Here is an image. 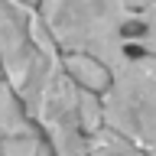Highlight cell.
Instances as JSON below:
<instances>
[{"label": "cell", "mask_w": 156, "mask_h": 156, "mask_svg": "<svg viewBox=\"0 0 156 156\" xmlns=\"http://www.w3.org/2000/svg\"><path fill=\"white\" fill-rule=\"evenodd\" d=\"M0 72L52 156H88V130L101 120L98 91L72 75L29 3L0 0Z\"/></svg>", "instance_id": "1"}, {"label": "cell", "mask_w": 156, "mask_h": 156, "mask_svg": "<svg viewBox=\"0 0 156 156\" xmlns=\"http://www.w3.org/2000/svg\"><path fill=\"white\" fill-rule=\"evenodd\" d=\"M36 13L62 55L107 72L130 49L136 0H36Z\"/></svg>", "instance_id": "2"}, {"label": "cell", "mask_w": 156, "mask_h": 156, "mask_svg": "<svg viewBox=\"0 0 156 156\" xmlns=\"http://www.w3.org/2000/svg\"><path fill=\"white\" fill-rule=\"evenodd\" d=\"M98 117L107 130L156 156V55L130 52L107 68L98 88Z\"/></svg>", "instance_id": "3"}, {"label": "cell", "mask_w": 156, "mask_h": 156, "mask_svg": "<svg viewBox=\"0 0 156 156\" xmlns=\"http://www.w3.org/2000/svg\"><path fill=\"white\" fill-rule=\"evenodd\" d=\"M88 156H150L143 153L140 146L127 143L124 136H117L114 130H107L101 120H98L91 130H88Z\"/></svg>", "instance_id": "4"}, {"label": "cell", "mask_w": 156, "mask_h": 156, "mask_svg": "<svg viewBox=\"0 0 156 156\" xmlns=\"http://www.w3.org/2000/svg\"><path fill=\"white\" fill-rule=\"evenodd\" d=\"M23 130H33V124L20 104V98L13 94V88L7 85V78H0V140L23 133Z\"/></svg>", "instance_id": "5"}, {"label": "cell", "mask_w": 156, "mask_h": 156, "mask_svg": "<svg viewBox=\"0 0 156 156\" xmlns=\"http://www.w3.org/2000/svg\"><path fill=\"white\" fill-rule=\"evenodd\" d=\"M130 46H136L140 52L156 55V0H136Z\"/></svg>", "instance_id": "6"}, {"label": "cell", "mask_w": 156, "mask_h": 156, "mask_svg": "<svg viewBox=\"0 0 156 156\" xmlns=\"http://www.w3.org/2000/svg\"><path fill=\"white\" fill-rule=\"evenodd\" d=\"M0 156H52V150L42 140V133L33 127V130H23V133L0 140Z\"/></svg>", "instance_id": "7"}, {"label": "cell", "mask_w": 156, "mask_h": 156, "mask_svg": "<svg viewBox=\"0 0 156 156\" xmlns=\"http://www.w3.org/2000/svg\"><path fill=\"white\" fill-rule=\"evenodd\" d=\"M20 3H29V7H36V0H20Z\"/></svg>", "instance_id": "8"}]
</instances>
